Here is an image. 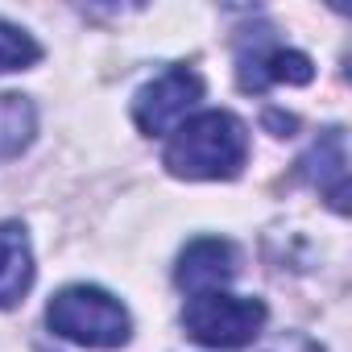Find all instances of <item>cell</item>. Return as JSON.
<instances>
[{
	"instance_id": "6da1fadb",
	"label": "cell",
	"mask_w": 352,
	"mask_h": 352,
	"mask_svg": "<svg viewBox=\"0 0 352 352\" xmlns=\"http://www.w3.org/2000/svg\"><path fill=\"white\" fill-rule=\"evenodd\" d=\"M249 162V129L224 108L187 116L170 133L166 170L174 179H236Z\"/></svg>"
},
{
	"instance_id": "7a4b0ae2",
	"label": "cell",
	"mask_w": 352,
	"mask_h": 352,
	"mask_svg": "<svg viewBox=\"0 0 352 352\" xmlns=\"http://www.w3.org/2000/svg\"><path fill=\"white\" fill-rule=\"evenodd\" d=\"M46 323L54 336L79 348H100V352L120 348L133 336V319L124 302L100 286H63L46 307Z\"/></svg>"
},
{
	"instance_id": "3957f363",
	"label": "cell",
	"mask_w": 352,
	"mask_h": 352,
	"mask_svg": "<svg viewBox=\"0 0 352 352\" xmlns=\"http://www.w3.org/2000/svg\"><path fill=\"white\" fill-rule=\"evenodd\" d=\"M270 319V307L261 298L249 294H224V290H208V294H191L183 307V327L195 344L216 348V352H232V348H249L261 327Z\"/></svg>"
},
{
	"instance_id": "277c9868",
	"label": "cell",
	"mask_w": 352,
	"mask_h": 352,
	"mask_svg": "<svg viewBox=\"0 0 352 352\" xmlns=\"http://www.w3.org/2000/svg\"><path fill=\"white\" fill-rule=\"evenodd\" d=\"M204 100V79L191 71V67H170L162 71L153 83H145L133 100V120L145 137H166L174 133L191 108Z\"/></svg>"
},
{
	"instance_id": "5b68a950",
	"label": "cell",
	"mask_w": 352,
	"mask_h": 352,
	"mask_svg": "<svg viewBox=\"0 0 352 352\" xmlns=\"http://www.w3.org/2000/svg\"><path fill=\"white\" fill-rule=\"evenodd\" d=\"M236 278V245L224 236H199L183 249L179 270H174V282L191 294H208L220 290Z\"/></svg>"
},
{
	"instance_id": "8992f818",
	"label": "cell",
	"mask_w": 352,
	"mask_h": 352,
	"mask_svg": "<svg viewBox=\"0 0 352 352\" xmlns=\"http://www.w3.org/2000/svg\"><path fill=\"white\" fill-rule=\"evenodd\" d=\"M241 87L245 91H265L270 83H290V87H302L315 79V67L302 50H290V46H278V42H265V46H253L241 54Z\"/></svg>"
},
{
	"instance_id": "52a82bcc",
	"label": "cell",
	"mask_w": 352,
	"mask_h": 352,
	"mask_svg": "<svg viewBox=\"0 0 352 352\" xmlns=\"http://www.w3.org/2000/svg\"><path fill=\"white\" fill-rule=\"evenodd\" d=\"M302 179L315 183L336 212H348V149H344V129H327L307 157L298 162Z\"/></svg>"
},
{
	"instance_id": "ba28073f",
	"label": "cell",
	"mask_w": 352,
	"mask_h": 352,
	"mask_svg": "<svg viewBox=\"0 0 352 352\" xmlns=\"http://www.w3.org/2000/svg\"><path fill=\"white\" fill-rule=\"evenodd\" d=\"M34 286V249L25 224H0V307H17Z\"/></svg>"
},
{
	"instance_id": "9c48e42d",
	"label": "cell",
	"mask_w": 352,
	"mask_h": 352,
	"mask_svg": "<svg viewBox=\"0 0 352 352\" xmlns=\"http://www.w3.org/2000/svg\"><path fill=\"white\" fill-rule=\"evenodd\" d=\"M38 58H42V46H38L25 30L0 21V75H5V71H25V67H34Z\"/></svg>"
},
{
	"instance_id": "30bf717a",
	"label": "cell",
	"mask_w": 352,
	"mask_h": 352,
	"mask_svg": "<svg viewBox=\"0 0 352 352\" xmlns=\"http://www.w3.org/2000/svg\"><path fill=\"white\" fill-rule=\"evenodd\" d=\"M265 352H323V348H315V344L302 340V336H282V340H274Z\"/></svg>"
}]
</instances>
